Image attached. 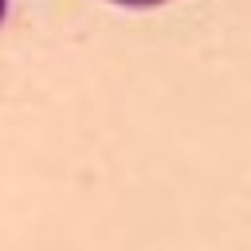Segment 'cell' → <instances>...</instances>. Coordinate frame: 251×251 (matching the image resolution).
Segmentation results:
<instances>
[{"label": "cell", "mask_w": 251, "mask_h": 251, "mask_svg": "<svg viewBox=\"0 0 251 251\" xmlns=\"http://www.w3.org/2000/svg\"><path fill=\"white\" fill-rule=\"evenodd\" d=\"M110 4H122V8H157V4H169V0H110Z\"/></svg>", "instance_id": "obj_1"}]
</instances>
